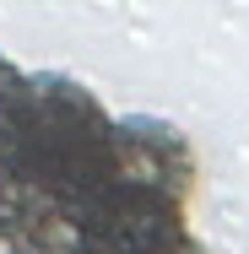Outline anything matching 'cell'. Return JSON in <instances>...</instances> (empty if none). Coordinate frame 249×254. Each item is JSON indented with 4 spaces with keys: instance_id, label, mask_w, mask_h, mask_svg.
<instances>
[{
    "instance_id": "obj_1",
    "label": "cell",
    "mask_w": 249,
    "mask_h": 254,
    "mask_svg": "<svg viewBox=\"0 0 249 254\" xmlns=\"http://www.w3.org/2000/svg\"><path fill=\"white\" fill-rule=\"evenodd\" d=\"M114 119L103 103L71 76H27L22 103L0 135V162L16 173L22 190L87 195L108 157Z\"/></svg>"
},
{
    "instance_id": "obj_2",
    "label": "cell",
    "mask_w": 249,
    "mask_h": 254,
    "mask_svg": "<svg viewBox=\"0 0 249 254\" xmlns=\"http://www.w3.org/2000/svg\"><path fill=\"white\" fill-rule=\"evenodd\" d=\"M92 190L184 205L195 190V152H190L184 130H173L163 119H147V114L119 119L108 130V157H103V173Z\"/></svg>"
},
{
    "instance_id": "obj_3",
    "label": "cell",
    "mask_w": 249,
    "mask_h": 254,
    "mask_svg": "<svg viewBox=\"0 0 249 254\" xmlns=\"http://www.w3.org/2000/svg\"><path fill=\"white\" fill-rule=\"evenodd\" d=\"M5 254H92L87 211L60 190H22V205L5 227Z\"/></svg>"
},
{
    "instance_id": "obj_4",
    "label": "cell",
    "mask_w": 249,
    "mask_h": 254,
    "mask_svg": "<svg viewBox=\"0 0 249 254\" xmlns=\"http://www.w3.org/2000/svg\"><path fill=\"white\" fill-rule=\"evenodd\" d=\"M22 87H27V76H22L11 60H0V135H5V125H11V114H16V103H22Z\"/></svg>"
},
{
    "instance_id": "obj_5",
    "label": "cell",
    "mask_w": 249,
    "mask_h": 254,
    "mask_svg": "<svg viewBox=\"0 0 249 254\" xmlns=\"http://www.w3.org/2000/svg\"><path fill=\"white\" fill-rule=\"evenodd\" d=\"M16 205H22V184H16V173L0 162V238H5V227H11Z\"/></svg>"
},
{
    "instance_id": "obj_6",
    "label": "cell",
    "mask_w": 249,
    "mask_h": 254,
    "mask_svg": "<svg viewBox=\"0 0 249 254\" xmlns=\"http://www.w3.org/2000/svg\"><path fill=\"white\" fill-rule=\"evenodd\" d=\"M152 254H211V249H206V244H200V238H190V227H184V233H179V238H168V244H163V249H152Z\"/></svg>"
}]
</instances>
